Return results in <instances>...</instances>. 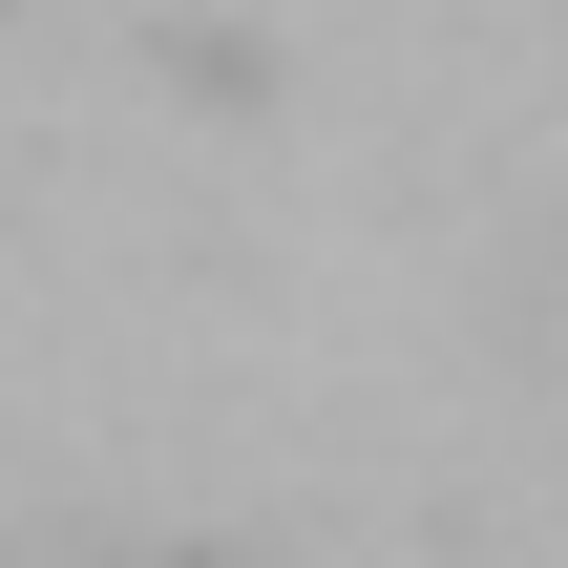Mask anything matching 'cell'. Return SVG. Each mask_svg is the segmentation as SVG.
Listing matches in <instances>:
<instances>
[{"label": "cell", "mask_w": 568, "mask_h": 568, "mask_svg": "<svg viewBox=\"0 0 568 568\" xmlns=\"http://www.w3.org/2000/svg\"><path fill=\"white\" fill-rule=\"evenodd\" d=\"M42 568H232V548H190V527H63Z\"/></svg>", "instance_id": "cell-1"}]
</instances>
